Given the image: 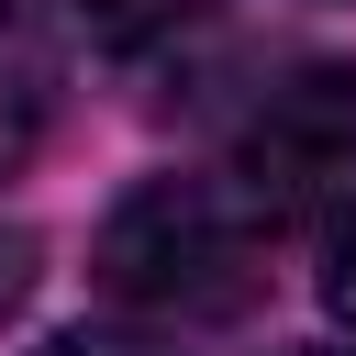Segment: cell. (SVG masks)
<instances>
[{"label":"cell","mask_w":356,"mask_h":356,"mask_svg":"<svg viewBox=\"0 0 356 356\" xmlns=\"http://www.w3.org/2000/svg\"><path fill=\"white\" fill-rule=\"evenodd\" d=\"M267 245H278V211L245 178H145L100 222L89 278L145 323H234L267 289Z\"/></svg>","instance_id":"6da1fadb"},{"label":"cell","mask_w":356,"mask_h":356,"mask_svg":"<svg viewBox=\"0 0 356 356\" xmlns=\"http://www.w3.org/2000/svg\"><path fill=\"white\" fill-rule=\"evenodd\" d=\"M234 178H245L278 222L312 211V200H345V189H356V67H312V78H289V89L256 111Z\"/></svg>","instance_id":"7a4b0ae2"},{"label":"cell","mask_w":356,"mask_h":356,"mask_svg":"<svg viewBox=\"0 0 356 356\" xmlns=\"http://www.w3.org/2000/svg\"><path fill=\"white\" fill-rule=\"evenodd\" d=\"M44 111H56V56H44V33H33V22L0 0V178L33 156Z\"/></svg>","instance_id":"3957f363"},{"label":"cell","mask_w":356,"mask_h":356,"mask_svg":"<svg viewBox=\"0 0 356 356\" xmlns=\"http://www.w3.org/2000/svg\"><path fill=\"white\" fill-rule=\"evenodd\" d=\"M78 22H89V44H111V56H134V44H156V33H178V22H200L211 0H67Z\"/></svg>","instance_id":"277c9868"},{"label":"cell","mask_w":356,"mask_h":356,"mask_svg":"<svg viewBox=\"0 0 356 356\" xmlns=\"http://www.w3.org/2000/svg\"><path fill=\"white\" fill-rule=\"evenodd\" d=\"M323 312L356 334V189L323 211Z\"/></svg>","instance_id":"5b68a950"},{"label":"cell","mask_w":356,"mask_h":356,"mask_svg":"<svg viewBox=\"0 0 356 356\" xmlns=\"http://www.w3.org/2000/svg\"><path fill=\"white\" fill-rule=\"evenodd\" d=\"M44 356H167V345H145V334H56Z\"/></svg>","instance_id":"8992f818"},{"label":"cell","mask_w":356,"mask_h":356,"mask_svg":"<svg viewBox=\"0 0 356 356\" xmlns=\"http://www.w3.org/2000/svg\"><path fill=\"white\" fill-rule=\"evenodd\" d=\"M22 278H33V245H22V234H0V312L22 300Z\"/></svg>","instance_id":"52a82bcc"},{"label":"cell","mask_w":356,"mask_h":356,"mask_svg":"<svg viewBox=\"0 0 356 356\" xmlns=\"http://www.w3.org/2000/svg\"><path fill=\"white\" fill-rule=\"evenodd\" d=\"M289 356H323V345H289Z\"/></svg>","instance_id":"ba28073f"}]
</instances>
